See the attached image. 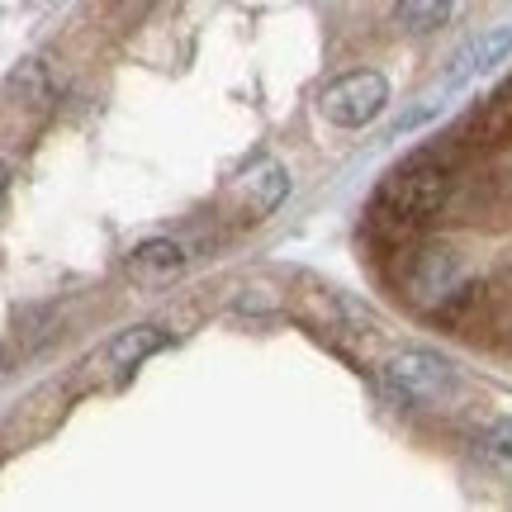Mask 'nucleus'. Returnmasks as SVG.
Returning a JSON list of instances; mask_svg holds the SVG:
<instances>
[{
    "mask_svg": "<svg viewBox=\"0 0 512 512\" xmlns=\"http://www.w3.org/2000/svg\"><path fill=\"white\" fill-rule=\"evenodd\" d=\"M166 347H171V332L162 323H133V328L114 332L105 342V361H110L114 375H128V370H138L143 361H152Z\"/></svg>",
    "mask_w": 512,
    "mask_h": 512,
    "instance_id": "obj_7",
    "label": "nucleus"
},
{
    "mask_svg": "<svg viewBox=\"0 0 512 512\" xmlns=\"http://www.w3.org/2000/svg\"><path fill=\"white\" fill-rule=\"evenodd\" d=\"M451 195H456V171L437 157H413L380 181L370 200V223L389 238H413L437 214H446Z\"/></svg>",
    "mask_w": 512,
    "mask_h": 512,
    "instance_id": "obj_1",
    "label": "nucleus"
},
{
    "mask_svg": "<svg viewBox=\"0 0 512 512\" xmlns=\"http://www.w3.org/2000/svg\"><path fill=\"white\" fill-rule=\"evenodd\" d=\"M238 195H242V214H247V219H266V214H275V209L285 204L290 176H285L280 162H256L238 181Z\"/></svg>",
    "mask_w": 512,
    "mask_h": 512,
    "instance_id": "obj_8",
    "label": "nucleus"
},
{
    "mask_svg": "<svg viewBox=\"0 0 512 512\" xmlns=\"http://www.w3.org/2000/svg\"><path fill=\"white\" fill-rule=\"evenodd\" d=\"M456 15V5H446V0H408V5H394V19H399L403 29H413V34H432L441 24H451Z\"/></svg>",
    "mask_w": 512,
    "mask_h": 512,
    "instance_id": "obj_11",
    "label": "nucleus"
},
{
    "mask_svg": "<svg viewBox=\"0 0 512 512\" xmlns=\"http://www.w3.org/2000/svg\"><path fill=\"white\" fill-rule=\"evenodd\" d=\"M512 143V86L484 95L475 110L451 128V147L460 152H494Z\"/></svg>",
    "mask_w": 512,
    "mask_h": 512,
    "instance_id": "obj_5",
    "label": "nucleus"
},
{
    "mask_svg": "<svg viewBox=\"0 0 512 512\" xmlns=\"http://www.w3.org/2000/svg\"><path fill=\"white\" fill-rule=\"evenodd\" d=\"M389 105V81L375 67H356V72L332 76L323 95H318V110L323 119L337 128H366L370 119H380Z\"/></svg>",
    "mask_w": 512,
    "mask_h": 512,
    "instance_id": "obj_4",
    "label": "nucleus"
},
{
    "mask_svg": "<svg viewBox=\"0 0 512 512\" xmlns=\"http://www.w3.org/2000/svg\"><path fill=\"white\" fill-rule=\"evenodd\" d=\"M5 195H10V166L0 162V209H5Z\"/></svg>",
    "mask_w": 512,
    "mask_h": 512,
    "instance_id": "obj_12",
    "label": "nucleus"
},
{
    "mask_svg": "<svg viewBox=\"0 0 512 512\" xmlns=\"http://www.w3.org/2000/svg\"><path fill=\"white\" fill-rule=\"evenodd\" d=\"M181 266H185V247L176 238H147L124 261V271L133 280H171Z\"/></svg>",
    "mask_w": 512,
    "mask_h": 512,
    "instance_id": "obj_9",
    "label": "nucleus"
},
{
    "mask_svg": "<svg viewBox=\"0 0 512 512\" xmlns=\"http://www.w3.org/2000/svg\"><path fill=\"white\" fill-rule=\"evenodd\" d=\"M508 57H512V24L484 29V34H475L465 48H456V57L446 62V72H441V81H437V95H451V91H460V86H470L475 76L494 72L498 62H508Z\"/></svg>",
    "mask_w": 512,
    "mask_h": 512,
    "instance_id": "obj_6",
    "label": "nucleus"
},
{
    "mask_svg": "<svg viewBox=\"0 0 512 512\" xmlns=\"http://www.w3.org/2000/svg\"><path fill=\"white\" fill-rule=\"evenodd\" d=\"M394 285L408 299V309L427 313V318H456L470 299H475V271L451 242H408L394 266Z\"/></svg>",
    "mask_w": 512,
    "mask_h": 512,
    "instance_id": "obj_2",
    "label": "nucleus"
},
{
    "mask_svg": "<svg viewBox=\"0 0 512 512\" xmlns=\"http://www.w3.org/2000/svg\"><path fill=\"white\" fill-rule=\"evenodd\" d=\"M475 456L489 465V470H498V475H512V413H503V418H494L484 432L475 437Z\"/></svg>",
    "mask_w": 512,
    "mask_h": 512,
    "instance_id": "obj_10",
    "label": "nucleus"
},
{
    "mask_svg": "<svg viewBox=\"0 0 512 512\" xmlns=\"http://www.w3.org/2000/svg\"><path fill=\"white\" fill-rule=\"evenodd\" d=\"M380 375H384V389H389L394 399L413 403V408H446V403H456V394H460L456 366L432 347L389 351Z\"/></svg>",
    "mask_w": 512,
    "mask_h": 512,
    "instance_id": "obj_3",
    "label": "nucleus"
}]
</instances>
